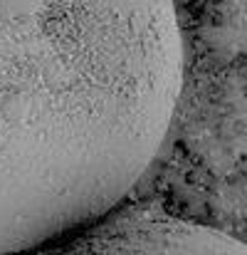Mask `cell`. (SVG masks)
Segmentation results:
<instances>
[{"label": "cell", "mask_w": 247, "mask_h": 255, "mask_svg": "<svg viewBox=\"0 0 247 255\" xmlns=\"http://www.w3.org/2000/svg\"><path fill=\"white\" fill-rule=\"evenodd\" d=\"M183 85L175 0H0V255L106 218Z\"/></svg>", "instance_id": "6da1fadb"}, {"label": "cell", "mask_w": 247, "mask_h": 255, "mask_svg": "<svg viewBox=\"0 0 247 255\" xmlns=\"http://www.w3.org/2000/svg\"><path fill=\"white\" fill-rule=\"evenodd\" d=\"M37 255H247V243L203 223L168 216H106Z\"/></svg>", "instance_id": "7a4b0ae2"}]
</instances>
